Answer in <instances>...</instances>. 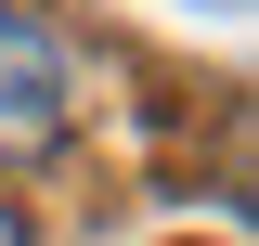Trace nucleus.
I'll list each match as a JSON object with an SVG mask.
<instances>
[{
	"instance_id": "nucleus-1",
	"label": "nucleus",
	"mask_w": 259,
	"mask_h": 246,
	"mask_svg": "<svg viewBox=\"0 0 259 246\" xmlns=\"http://www.w3.org/2000/svg\"><path fill=\"white\" fill-rule=\"evenodd\" d=\"M65 104H78L65 39L0 0V155H52V143H65Z\"/></svg>"
},
{
	"instance_id": "nucleus-2",
	"label": "nucleus",
	"mask_w": 259,
	"mask_h": 246,
	"mask_svg": "<svg viewBox=\"0 0 259 246\" xmlns=\"http://www.w3.org/2000/svg\"><path fill=\"white\" fill-rule=\"evenodd\" d=\"M0 246H26V220H13V208H0Z\"/></svg>"
}]
</instances>
